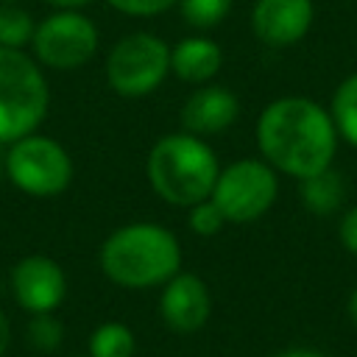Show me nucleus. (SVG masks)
I'll use <instances>...</instances> for the list:
<instances>
[{
  "mask_svg": "<svg viewBox=\"0 0 357 357\" xmlns=\"http://www.w3.org/2000/svg\"><path fill=\"white\" fill-rule=\"evenodd\" d=\"M220 162L204 137L190 131H173L159 137L145 156L148 187L167 204L190 209L212 195Z\"/></svg>",
  "mask_w": 357,
  "mask_h": 357,
  "instance_id": "obj_3",
  "label": "nucleus"
},
{
  "mask_svg": "<svg viewBox=\"0 0 357 357\" xmlns=\"http://www.w3.org/2000/svg\"><path fill=\"white\" fill-rule=\"evenodd\" d=\"M337 234H340V243L346 245V251L357 254V204H354V206H351V209L343 215Z\"/></svg>",
  "mask_w": 357,
  "mask_h": 357,
  "instance_id": "obj_22",
  "label": "nucleus"
},
{
  "mask_svg": "<svg viewBox=\"0 0 357 357\" xmlns=\"http://www.w3.org/2000/svg\"><path fill=\"white\" fill-rule=\"evenodd\" d=\"M329 114H332L337 137H343L349 145L357 148V73L337 84Z\"/></svg>",
  "mask_w": 357,
  "mask_h": 357,
  "instance_id": "obj_15",
  "label": "nucleus"
},
{
  "mask_svg": "<svg viewBox=\"0 0 357 357\" xmlns=\"http://www.w3.org/2000/svg\"><path fill=\"white\" fill-rule=\"evenodd\" d=\"M8 346H11V324H8L6 312L0 310V357H6Z\"/></svg>",
  "mask_w": 357,
  "mask_h": 357,
  "instance_id": "obj_24",
  "label": "nucleus"
},
{
  "mask_svg": "<svg viewBox=\"0 0 357 357\" xmlns=\"http://www.w3.org/2000/svg\"><path fill=\"white\" fill-rule=\"evenodd\" d=\"M137 337L120 321H106L89 335V357H134Z\"/></svg>",
  "mask_w": 357,
  "mask_h": 357,
  "instance_id": "obj_16",
  "label": "nucleus"
},
{
  "mask_svg": "<svg viewBox=\"0 0 357 357\" xmlns=\"http://www.w3.org/2000/svg\"><path fill=\"white\" fill-rule=\"evenodd\" d=\"M50 109L45 70L25 50L0 47V145L39 131Z\"/></svg>",
  "mask_w": 357,
  "mask_h": 357,
  "instance_id": "obj_4",
  "label": "nucleus"
},
{
  "mask_svg": "<svg viewBox=\"0 0 357 357\" xmlns=\"http://www.w3.org/2000/svg\"><path fill=\"white\" fill-rule=\"evenodd\" d=\"M11 293L31 315L56 312L67 296V273L47 254H28L11 268Z\"/></svg>",
  "mask_w": 357,
  "mask_h": 357,
  "instance_id": "obj_9",
  "label": "nucleus"
},
{
  "mask_svg": "<svg viewBox=\"0 0 357 357\" xmlns=\"http://www.w3.org/2000/svg\"><path fill=\"white\" fill-rule=\"evenodd\" d=\"M103 73L114 95L148 98L170 75V45L151 31H131L112 45Z\"/></svg>",
  "mask_w": 357,
  "mask_h": 357,
  "instance_id": "obj_6",
  "label": "nucleus"
},
{
  "mask_svg": "<svg viewBox=\"0 0 357 357\" xmlns=\"http://www.w3.org/2000/svg\"><path fill=\"white\" fill-rule=\"evenodd\" d=\"M6 178L14 190L31 198H56L73 184V156L70 151L47 134H25L6 145L3 156Z\"/></svg>",
  "mask_w": 357,
  "mask_h": 357,
  "instance_id": "obj_5",
  "label": "nucleus"
},
{
  "mask_svg": "<svg viewBox=\"0 0 357 357\" xmlns=\"http://www.w3.org/2000/svg\"><path fill=\"white\" fill-rule=\"evenodd\" d=\"M279 195L276 170L265 159H237L220 167L209 201L223 212L226 223L259 220Z\"/></svg>",
  "mask_w": 357,
  "mask_h": 357,
  "instance_id": "obj_8",
  "label": "nucleus"
},
{
  "mask_svg": "<svg viewBox=\"0 0 357 357\" xmlns=\"http://www.w3.org/2000/svg\"><path fill=\"white\" fill-rule=\"evenodd\" d=\"M279 357H324V354L321 351H312V349H287Z\"/></svg>",
  "mask_w": 357,
  "mask_h": 357,
  "instance_id": "obj_25",
  "label": "nucleus"
},
{
  "mask_svg": "<svg viewBox=\"0 0 357 357\" xmlns=\"http://www.w3.org/2000/svg\"><path fill=\"white\" fill-rule=\"evenodd\" d=\"M0 3H20V0H0Z\"/></svg>",
  "mask_w": 357,
  "mask_h": 357,
  "instance_id": "obj_27",
  "label": "nucleus"
},
{
  "mask_svg": "<svg viewBox=\"0 0 357 357\" xmlns=\"http://www.w3.org/2000/svg\"><path fill=\"white\" fill-rule=\"evenodd\" d=\"M98 45L100 31L84 11H53L36 22L31 56L42 70L73 73L92 61Z\"/></svg>",
  "mask_w": 357,
  "mask_h": 357,
  "instance_id": "obj_7",
  "label": "nucleus"
},
{
  "mask_svg": "<svg viewBox=\"0 0 357 357\" xmlns=\"http://www.w3.org/2000/svg\"><path fill=\"white\" fill-rule=\"evenodd\" d=\"M106 3L126 17H159L178 6V0H106Z\"/></svg>",
  "mask_w": 357,
  "mask_h": 357,
  "instance_id": "obj_21",
  "label": "nucleus"
},
{
  "mask_svg": "<svg viewBox=\"0 0 357 357\" xmlns=\"http://www.w3.org/2000/svg\"><path fill=\"white\" fill-rule=\"evenodd\" d=\"M231 6H234V0H178V11H181L184 22L190 28H195L198 33L218 28L229 17Z\"/></svg>",
  "mask_w": 357,
  "mask_h": 357,
  "instance_id": "obj_18",
  "label": "nucleus"
},
{
  "mask_svg": "<svg viewBox=\"0 0 357 357\" xmlns=\"http://www.w3.org/2000/svg\"><path fill=\"white\" fill-rule=\"evenodd\" d=\"M45 3L53 6V11H84L95 0H45Z\"/></svg>",
  "mask_w": 357,
  "mask_h": 357,
  "instance_id": "obj_23",
  "label": "nucleus"
},
{
  "mask_svg": "<svg viewBox=\"0 0 357 357\" xmlns=\"http://www.w3.org/2000/svg\"><path fill=\"white\" fill-rule=\"evenodd\" d=\"M61 337H64V329H61V321L53 312L31 315L28 340H31V346L36 351H56L61 346Z\"/></svg>",
  "mask_w": 357,
  "mask_h": 357,
  "instance_id": "obj_19",
  "label": "nucleus"
},
{
  "mask_svg": "<svg viewBox=\"0 0 357 357\" xmlns=\"http://www.w3.org/2000/svg\"><path fill=\"white\" fill-rule=\"evenodd\" d=\"M223 67V50L204 33H190L170 47V73L184 84H209Z\"/></svg>",
  "mask_w": 357,
  "mask_h": 357,
  "instance_id": "obj_13",
  "label": "nucleus"
},
{
  "mask_svg": "<svg viewBox=\"0 0 357 357\" xmlns=\"http://www.w3.org/2000/svg\"><path fill=\"white\" fill-rule=\"evenodd\" d=\"M346 307H349V318L357 324V287L351 290V296H349V304H346Z\"/></svg>",
  "mask_w": 357,
  "mask_h": 357,
  "instance_id": "obj_26",
  "label": "nucleus"
},
{
  "mask_svg": "<svg viewBox=\"0 0 357 357\" xmlns=\"http://www.w3.org/2000/svg\"><path fill=\"white\" fill-rule=\"evenodd\" d=\"M257 148L262 159L293 178L332 167L337 131L332 114L310 98H276L257 117Z\"/></svg>",
  "mask_w": 357,
  "mask_h": 357,
  "instance_id": "obj_1",
  "label": "nucleus"
},
{
  "mask_svg": "<svg viewBox=\"0 0 357 357\" xmlns=\"http://www.w3.org/2000/svg\"><path fill=\"white\" fill-rule=\"evenodd\" d=\"M240 114V100L220 84H201L181 106V126L195 137H215L226 131Z\"/></svg>",
  "mask_w": 357,
  "mask_h": 357,
  "instance_id": "obj_12",
  "label": "nucleus"
},
{
  "mask_svg": "<svg viewBox=\"0 0 357 357\" xmlns=\"http://www.w3.org/2000/svg\"><path fill=\"white\" fill-rule=\"evenodd\" d=\"M298 195H301V204L310 212H315V215H332L343 204L346 184H343V176L337 170L326 167L321 173H312L307 178H298Z\"/></svg>",
  "mask_w": 357,
  "mask_h": 357,
  "instance_id": "obj_14",
  "label": "nucleus"
},
{
  "mask_svg": "<svg viewBox=\"0 0 357 357\" xmlns=\"http://www.w3.org/2000/svg\"><path fill=\"white\" fill-rule=\"evenodd\" d=\"M312 17V0H257L251 8V31L268 47H290L307 36Z\"/></svg>",
  "mask_w": 357,
  "mask_h": 357,
  "instance_id": "obj_11",
  "label": "nucleus"
},
{
  "mask_svg": "<svg viewBox=\"0 0 357 357\" xmlns=\"http://www.w3.org/2000/svg\"><path fill=\"white\" fill-rule=\"evenodd\" d=\"M187 226H190V231L198 234V237H215V234L226 226V218H223V212L206 198V201H198V204H192V206L187 209Z\"/></svg>",
  "mask_w": 357,
  "mask_h": 357,
  "instance_id": "obj_20",
  "label": "nucleus"
},
{
  "mask_svg": "<svg viewBox=\"0 0 357 357\" xmlns=\"http://www.w3.org/2000/svg\"><path fill=\"white\" fill-rule=\"evenodd\" d=\"M209 312H212V296L198 273L178 271L173 279L162 284L159 315L170 332L192 335L209 321Z\"/></svg>",
  "mask_w": 357,
  "mask_h": 357,
  "instance_id": "obj_10",
  "label": "nucleus"
},
{
  "mask_svg": "<svg viewBox=\"0 0 357 357\" xmlns=\"http://www.w3.org/2000/svg\"><path fill=\"white\" fill-rule=\"evenodd\" d=\"M103 276L126 290L162 287L181 271L178 237L153 220H134L117 226L98 251Z\"/></svg>",
  "mask_w": 357,
  "mask_h": 357,
  "instance_id": "obj_2",
  "label": "nucleus"
},
{
  "mask_svg": "<svg viewBox=\"0 0 357 357\" xmlns=\"http://www.w3.org/2000/svg\"><path fill=\"white\" fill-rule=\"evenodd\" d=\"M36 20L20 3H0V47L25 50L31 47Z\"/></svg>",
  "mask_w": 357,
  "mask_h": 357,
  "instance_id": "obj_17",
  "label": "nucleus"
},
{
  "mask_svg": "<svg viewBox=\"0 0 357 357\" xmlns=\"http://www.w3.org/2000/svg\"><path fill=\"white\" fill-rule=\"evenodd\" d=\"M86 357H89V354H86Z\"/></svg>",
  "mask_w": 357,
  "mask_h": 357,
  "instance_id": "obj_28",
  "label": "nucleus"
}]
</instances>
